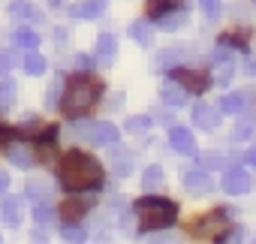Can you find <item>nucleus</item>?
Wrapping results in <instances>:
<instances>
[{"instance_id":"nucleus-2","label":"nucleus","mask_w":256,"mask_h":244,"mask_svg":"<svg viewBox=\"0 0 256 244\" xmlns=\"http://www.w3.org/2000/svg\"><path fill=\"white\" fill-rule=\"evenodd\" d=\"M100 94H102V84H100L96 78H90V76H76V78L64 88L60 108H64V114L72 118V120H76V118H84V114L96 106Z\"/></svg>"},{"instance_id":"nucleus-37","label":"nucleus","mask_w":256,"mask_h":244,"mask_svg":"<svg viewBox=\"0 0 256 244\" xmlns=\"http://www.w3.org/2000/svg\"><path fill=\"white\" fill-rule=\"evenodd\" d=\"M12 70V54L10 52H0V76H6Z\"/></svg>"},{"instance_id":"nucleus-11","label":"nucleus","mask_w":256,"mask_h":244,"mask_svg":"<svg viewBox=\"0 0 256 244\" xmlns=\"http://www.w3.org/2000/svg\"><path fill=\"white\" fill-rule=\"evenodd\" d=\"M184 187H187V193L190 196H205V193H211V178L205 175V172H187L184 175Z\"/></svg>"},{"instance_id":"nucleus-9","label":"nucleus","mask_w":256,"mask_h":244,"mask_svg":"<svg viewBox=\"0 0 256 244\" xmlns=\"http://www.w3.org/2000/svg\"><path fill=\"white\" fill-rule=\"evenodd\" d=\"M169 145L178 154H196V142H193V133L187 127H172L169 130Z\"/></svg>"},{"instance_id":"nucleus-25","label":"nucleus","mask_w":256,"mask_h":244,"mask_svg":"<svg viewBox=\"0 0 256 244\" xmlns=\"http://www.w3.org/2000/svg\"><path fill=\"white\" fill-rule=\"evenodd\" d=\"M112 166H114V172L124 178V175H130V169H133V157H130V151H120V154H114L112 157Z\"/></svg>"},{"instance_id":"nucleus-1","label":"nucleus","mask_w":256,"mask_h":244,"mask_svg":"<svg viewBox=\"0 0 256 244\" xmlns=\"http://www.w3.org/2000/svg\"><path fill=\"white\" fill-rule=\"evenodd\" d=\"M58 178L70 190H94L102 184V166L84 151H70L58 166Z\"/></svg>"},{"instance_id":"nucleus-44","label":"nucleus","mask_w":256,"mask_h":244,"mask_svg":"<svg viewBox=\"0 0 256 244\" xmlns=\"http://www.w3.org/2000/svg\"><path fill=\"white\" fill-rule=\"evenodd\" d=\"M48 4H52V6H58V4H60V0H48Z\"/></svg>"},{"instance_id":"nucleus-5","label":"nucleus","mask_w":256,"mask_h":244,"mask_svg":"<svg viewBox=\"0 0 256 244\" xmlns=\"http://www.w3.org/2000/svg\"><path fill=\"white\" fill-rule=\"evenodd\" d=\"M226 229H229L226 214H223V211H214V214H208V217H202V220H196V223L190 226V238H202V241H208V238H223Z\"/></svg>"},{"instance_id":"nucleus-30","label":"nucleus","mask_w":256,"mask_h":244,"mask_svg":"<svg viewBox=\"0 0 256 244\" xmlns=\"http://www.w3.org/2000/svg\"><path fill=\"white\" fill-rule=\"evenodd\" d=\"M28 196H30V199H48V196H52V187L42 184V181H34V184L28 187Z\"/></svg>"},{"instance_id":"nucleus-14","label":"nucleus","mask_w":256,"mask_h":244,"mask_svg":"<svg viewBox=\"0 0 256 244\" xmlns=\"http://www.w3.org/2000/svg\"><path fill=\"white\" fill-rule=\"evenodd\" d=\"M160 96H163V102H169V106H184V102H187V88L178 84V82H166V84L160 88Z\"/></svg>"},{"instance_id":"nucleus-18","label":"nucleus","mask_w":256,"mask_h":244,"mask_svg":"<svg viewBox=\"0 0 256 244\" xmlns=\"http://www.w3.org/2000/svg\"><path fill=\"white\" fill-rule=\"evenodd\" d=\"M12 42H16V48H22V52H34V48L40 46V36H36V30L22 28V30L12 34Z\"/></svg>"},{"instance_id":"nucleus-20","label":"nucleus","mask_w":256,"mask_h":244,"mask_svg":"<svg viewBox=\"0 0 256 244\" xmlns=\"http://www.w3.org/2000/svg\"><path fill=\"white\" fill-rule=\"evenodd\" d=\"M22 70H24L28 76H40V72H46V60H42L36 52H24V58H22Z\"/></svg>"},{"instance_id":"nucleus-39","label":"nucleus","mask_w":256,"mask_h":244,"mask_svg":"<svg viewBox=\"0 0 256 244\" xmlns=\"http://www.w3.org/2000/svg\"><path fill=\"white\" fill-rule=\"evenodd\" d=\"M6 190H10V175H6L4 169H0V196H4Z\"/></svg>"},{"instance_id":"nucleus-16","label":"nucleus","mask_w":256,"mask_h":244,"mask_svg":"<svg viewBox=\"0 0 256 244\" xmlns=\"http://www.w3.org/2000/svg\"><path fill=\"white\" fill-rule=\"evenodd\" d=\"M66 223H78L84 214H88V205L82 202V199H66L64 205H60V211H58Z\"/></svg>"},{"instance_id":"nucleus-34","label":"nucleus","mask_w":256,"mask_h":244,"mask_svg":"<svg viewBox=\"0 0 256 244\" xmlns=\"http://www.w3.org/2000/svg\"><path fill=\"white\" fill-rule=\"evenodd\" d=\"M199 6L208 18H217L220 16V0H199Z\"/></svg>"},{"instance_id":"nucleus-38","label":"nucleus","mask_w":256,"mask_h":244,"mask_svg":"<svg viewBox=\"0 0 256 244\" xmlns=\"http://www.w3.org/2000/svg\"><path fill=\"white\" fill-rule=\"evenodd\" d=\"M118 223H120V226H126V223H130V208H126L124 202H120V211H118Z\"/></svg>"},{"instance_id":"nucleus-29","label":"nucleus","mask_w":256,"mask_h":244,"mask_svg":"<svg viewBox=\"0 0 256 244\" xmlns=\"http://www.w3.org/2000/svg\"><path fill=\"white\" fill-rule=\"evenodd\" d=\"M126 133H145L148 127H151V120L148 118H126Z\"/></svg>"},{"instance_id":"nucleus-22","label":"nucleus","mask_w":256,"mask_h":244,"mask_svg":"<svg viewBox=\"0 0 256 244\" xmlns=\"http://www.w3.org/2000/svg\"><path fill=\"white\" fill-rule=\"evenodd\" d=\"M160 184H163V169L160 166H148L145 175H142V187L145 190H157Z\"/></svg>"},{"instance_id":"nucleus-26","label":"nucleus","mask_w":256,"mask_h":244,"mask_svg":"<svg viewBox=\"0 0 256 244\" xmlns=\"http://www.w3.org/2000/svg\"><path fill=\"white\" fill-rule=\"evenodd\" d=\"M184 22H187V16H181V12H166V16H157V24L163 28V30H178V28H184Z\"/></svg>"},{"instance_id":"nucleus-32","label":"nucleus","mask_w":256,"mask_h":244,"mask_svg":"<svg viewBox=\"0 0 256 244\" xmlns=\"http://www.w3.org/2000/svg\"><path fill=\"white\" fill-rule=\"evenodd\" d=\"M253 127H256L253 120H250V118H244V120H238V124H235V133H232V136H235V139H247V136L253 133Z\"/></svg>"},{"instance_id":"nucleus-8","label":"nucleus","mask_w":256,"mask_h":244,"mask_svg":"<svg viewBox=\"0 0 256 244\" xmlns=\"http://www.w3.org/2000/svg\"><path fill=\"white\" fill-rule=\"evenodd\" d=\"M190 118H193V124L202 127V130H214V127L220 124V114H217L208 102H196L193 112H190Z\"/></svg>"},{"instance_id":"nucleus-17","label":"nucleus","mask_w":256,"mask_h":244,"mask_svg":"<svg viewBox=\"0 0 256 244\" xmlns=\"http://www.w3.org/2000/svg\"><path fill=\"white\" fill-rule=\"evenodd\" d=\"M10 16L16 22H34L36 18V6L30 4V0H12V4H10Z\"/></svg>"},{"instance_id":"nucleus-35","label":"nucleus","mask_w":256,"mask_h":244,"mask_svg":"<svg viewBox=\"0 0 256 244\" xmlns=\"http://www.w3.org/2000/svg\"><path fill=\"white\" fill-rule=\"evenodd\" d=\"M88 235L76 226V223H66V229H64V241H84Z\"/></svg>"},{"instance_id":"nucleus-43","label":"nucleus","mask_w":256,"mask_h":244,"mask_svg":"<svg viewBox=\"0 0 256 244\" xmlns=\"http://www.w3.org/2000/svg\"><path fill=\"white\" fill-rule=\"evenodd\" d=\"M54 36H58V40H54L58 46H64V42H66V30H64V28H58V30H54Z\"/></svg>"},{"instance_id":"nucleus-33","label":"nucleus","mask_w":256,"mask_h":244,"mask_svg":"<svg viewBox=\"0 0 256 244\" xmlns=\"http://www.w3.org/2000/svg\"><path fill=\"white\" fill-rule=\"evenodd\" d=\"M36 160H40V163H52V160H54V145H52V139L40 145V151H36Z\"/></svg>"},{"instance_id":"nucleus-4","label":"nucleus","mask_w":256,"mask_h":244,"mask_svg":"<svg viewBox=\"0 0 256 244\" xmlns=\"http://www.w3.org/2000/svg\"><path fill=\"white\" fill-rule=\"evenodd\" d=\"M72 136L78 142H88V145H96V148H106V145H114L120 139L118 127L108 124V120H78L72 124Z\"/></svg>"},{"instance_id":"nucleus-27","label":"nucleus","mask_w":256,"mask_h":244,"mask_svg":"<svg viewBox=\"0 0 256 244\" xmlns=\"http://www.w3.org/2000/svg\"><path fill=\"white\" fill-rule=\"evenodd\" d=\"M60 94H64V78L60 76H54V82L48 84V90H46V106L52 108V106H58L60 102Z\"/></svg>"},{"instance_id":"nucleus-36","label":"nucleus","mask_w":256,"mask_h":244,"mask_svg":"<svg viewBox=\"0 0 256 244\" xmlns=\"http://www.w3.org/2000/svg\"><path fill=\"white\" fill-rule=\"evenodd\" d=\"M202 163H205V169H220V166H223V157L214 154V151H208V154L202 157Z\"/></svg>"},{"instance_id":"nucleus-24","label":"nucleus","mask_w":256,"mask_h":244,"mask_svg":"<svg viewBox=\"0 0 256 244\" xmlns=\"http://www.w3.org/2000/svg\"><path fill=\"white\" fill-rule=\"evenodd\" d=\"M181 0H148V16H166L169 10H178Z\"/></svg>"},{"instance_id":"nucleus-7","label":"nucleus","mask_w":256,"mask_h":244,"mask_svg":"<svg viewBox=\"0 0 256 244\" xmlns=\"http://www.w3.org/2000/svg\"><path fill=\"white\" fill-rule=\"evenodd\" d=\"M250 187H253V181H250V175H247L241 166L226 169V175H223V190H226L229 196H244Z\"/></svg>"},{"instance_id":"nucleus-12","label":"nucleus","mask_w":256,"mask_h":244,"mask_svg":"<svg viewBox=\"0 0 256 244\" xmlns=\"http://www.w3.org/2000/svg\"><path fill=\"white\" fill-rule=\"evenodd\" d=\"M114 52H118V40H114L112 34L96 36V48H94V54H96V60H102V66H108V64H112Z\"/></svg>"},{"instance_id":"nucleus-23","label":"nucleus","mask_w":256,"mask_h":244,"mask_svg":"<svg viewBox=\"0 0 256 244\" xmlns=\"http://www.w3.org/2000/svg\"><path fill=\"white\" fill-rule=\"evenodd\" d=\"M34 220H36L40 226L54 223V211H52V205H48L46 199H40V202H36V208H34Z\"/></svg>"},{"instance_id":"nucleus-21","label":"nucleus","mask_w":256,"mask_h":244,"mask_svg":"<svg viewBox=\"0 0 256 244\" xmlns=\"http://www.w3.org/2000/svg\"><path fill=\"white\" fill-rule=\"evenodd\" d=\"M241 108H244V96L241 94H226L220 100V112H226V114H238Z\"/></svg>"},{"instance_id":"nucleus-15","label":"nucleus","mask_w":256,"mask_h":244,"mask_svg":"<svg viewBox=\"0 0 256 244\" xmlns=\"http://www.w3.org/2000/svg\"><path fill=\"white\" fill-rule=\"evenodd\" d=\"M6 157H10V163H12V166H18V169H30V166L36 163L34 151H30V148H24V145H12V148H6Z\"/></svg>"},{"instance_id":"nucleus-28","label":"nucleus","mask_w":256,"mask_h":244,"mask_svg":"<svg viewBox=\"0 0 256 244\" xmlns=\"http://www.w3.org/2000/svg\"><path fill=\"white\" fill-rule=\"evenodd\" d=\"M16 94H18L16 82H0V106H12L16 102Z\"/></svg>"},{"instance_id":"nucleus-19","label":"nucleus","mask_w":256,"mask_h":244,"mask_svg":"<svg viewBox=\"0 0 256 244\" xmlns=\"http://www.w3.org/2000/svg\"><path fill=\"white\" fill-rule=\"evenodd\" d=\"M130 36H133V42L142 46V48H148V46L154 42V34H151V28H148L145 22H133V24H130Z\"/></svg>"},{"instance_id":"nucleus-40","label":"nucleus","mask_w":256,"mask_h":244,"mask_svg":"<svg viewBox=\"0 0 256 244\" xmlns=\"http://www.w3.org/2000/svg\"><path fill=\"white\" fill-rule=\"evenodd\" d=\"M12 139V130H6V127H0V148H6V142Z\"/></svg>"},{"instance_id":"nucleus-31","label":"nucleus","mask_w":256,"mask_h":244,"mask_svg":"<svg viewBox=\"0 0 256 244\" xmlns=\"http://www.w3.org/2000/svg\"><path fill=\"white\" fill-rule=\"evenodd\" d=\"M175 60H178V52H160V54H157V60H154V66H157V70H166V66L172 70V66H175Z\"/></svg>"},{"instance_id":"nucleus-3","label":"nucleus","mask_w":256,"mask_h":244,"mask_svg":"<svg viewBox=\"0 0 256 244\" xmlns=\"http://www.w3.org/2000/svg\"><path fill=\"white\" fill-rule=\"evenodd\" d=\"M142 232H154V229H166L175 217H178V205L169 199H157V196H145L133 205Z\"/></svg>"},{"instance_id":"nucleus-10","label":"nucleus","mask_w":256,"mask_h":244,"mask_svg":"<svg viewBox=\"0 0 256 244\" xmlns=\"http://www.w3.org/2000/svg\"><path fill=\"white\" fill-rule=\"evenodd\" d=\"M0 223L4 226H18L22 223V199L6 196L4 202H0Z\"/></svg>"},{"instance_id":"nucleus-13","label":"nucleus","mask_w":256,"mask_h":244,"mask_svg":"<svg viewBox=\"0 0 256 244\" xmlns=\"http://www.w3.org/2000/svg\"><path fill=\"white\" fill-rule=\"evenodd\" d=\"M102 12H106V0H84V4H78V6L72 10V16H76V18H82V22L100 18Z\"/></svg>"},{"instance_id":"nucleus-41","label":"nucleus","mask_w":256,"mask_h":244,"mask_svg":"<svg viewBox=\"0 0 256 244\" xmlns=\"http://www.w3.org/2000/svg\"><path fill=\"white\" fill-rule=\"evenodd\" d=\"M76 66H78V70H88V66H90V58H88V54H76Z\"/></svg>"},{"instance_id":"nucleus-6","label":"nucleus","mask_w":256,"mask_h":244,"mask_svg":"<svg viewBox=\"0 0 256 244\" xmlns=\"http://www.w3.org/2000/svg\"><path fill=\"white\" fill-rule=\"evenodd\" d=\"M172 78L178 84H184L187 90H196V94L208 90V84H211L208 72H202V70H184V66H172Z\"/></svg>"},{"instance_id":"nucleus-42","label":"nucleus","mask_w":256,"mask_h":244,"mask_svg":"<svg viewBox=\"0 0 256 244\" xmlns=\"http://www.w3.org/2000/svg\"><path fill=\"white\" fill-rule=\"evenodd\" d=\"M244 160H247V166H256V145H253V148L244 154Z\"/></svg>"}]
</instances>
